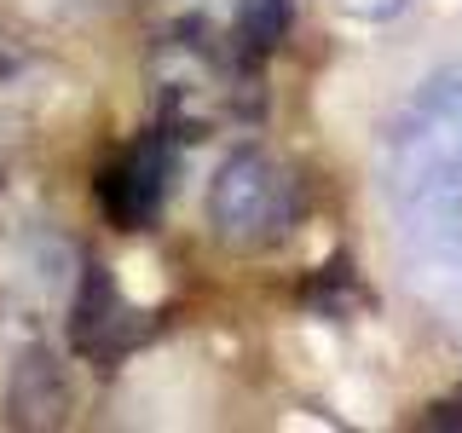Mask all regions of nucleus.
I'll use <instances>...</instances> for the list:
<instances>
[{
    "instance_id": "8",
    "label": "nucleus",
    "mask_w": 462,
    "mask_h": 433,
    "mask_svg": "<svg viewBox=\"0 0 462 433\" xmlns=\"http://www.w3.org/2000/svg\"><path fill=\"white\" fill-rule=\"evenodd\" d=\"M6 410H12V422H23V428H58L69 416V382H64V370H58L47 353H29L23 364L12 370Z\"/></svg>"
},
{
    "instance_id": "10",
    "label": "nucleus",
    "mask_w": 462,
    "mask_h": 433,
    "mask_svg": "<svg viewBox=\"0 0 462 433\" xmlns=\"http://www.w3.org/2000/svg\"><path fill=\"white\" fill-rule=\"evenodd\" d=\"M346 18H365V23H382V18H399L411 0H336Z\"/></svg>"
},
{
    "instance_id": "1",
    "label": "nucleus",
    "mask_w": 462,
    "mask_h": 433,
    "mask_svg": "<svg viewBox=\"0 0 462 433\" xmlns=\"http://www.w3.org/2000/svg\"><path fill=\"white\" fill-rule=\"evenodd\" d=\"M144 93L156 127L180 144L214 139L254 115V58L208 23H180L144 58Z\"/></svg>"
},
{
    "instance_id": "11",
    "label": "nucleus",
    "mask_w": 462,
    "mask_h": 433,
    "mask_svg": "<svg viewBox=\"0 0 462 433\" xmlns=\"http://www.w3.org/2000/svg\"><path fill=\"white\" fill-rule=\"evenodd\" d=\"M23 12H35V18H47V23H69V18H81L93 0H18Z\"/></svg>"
},
{
    "instance_id": "12",
    "label": "nucleus",
    "mask_w": 462,
    "mask_h": 433,
    "mask_svg": "<svg viewBox=\"0 0 462 433\" xmlns=\"http://www.w3.org/2000/svg\"><path fill=\"white\" fill-rule=\"evenodd\" d=\"M422 428H462V399L457 404H433V410L422 416Z\"/></svg>"
},
{
    "instance_id": "9",
    "label": "nucleus",
    "mask_w": 462,
    "mask_h": 433,
    "mask_svg": "<svg viewBox=\"0 0 462 433\" xmlns=\"http://www.w3.org/2000/svg\"><path fill=\"white\" fill-rule=\"evenodd\" d=\"M289 23H295V0H237L231 41L260 64V58L278 52V41H289Z\"/></svg>"
},
{
    "instance_id": "3",
    "label": "nucleus",
    "mask_w": 462,
    "mask_h": 433,
    "mask_svg": "<svg viewBox=\"0 0 462 433\" xmlns=\"http://www.w3.org/2000/svg\"><path fill=\"white\" fill-rule=\"evenodd\" d=\"M307 220V180L266 144L231 151L208 180V226L231 254H260L289 243Z\"/></svg>"
},
{
    "instance_id": "2",
    "label": "nucleus",
    "mask_w": 462,
    "mask_h": 433,
    "mask_svg": "<svg viewBox=\"0 0 462 433\" xmlns=\"http://www.w3.org/2000/svg\"><path fill=\"white\" fill-rule=\"evenodd\" d=\"M382 191L393 202V214L462 191V64L433 69L387 122Z\"/></svg>"
},
{
    "instance_id": "4",
    "label": "nucleus",
    "mask_w": 462,
    "mask_h": 433,
    "mask_svg": "<svg viewBox=\"0 0 462 433\" xmlns=\"http://www.w3.org/2000/svg\"><path fill=\"white\" fill-rule=\"evenodd\" d=\"M404 237V283L422 312L462 341V191L399 208Z\"/></svg>"
},
{
    "instance_id": "7",
    "label": "nucleus",
    "mask_w": 462,
    "mask_h": 433,
    "mask_svg": "<svg viewBox=\"0 0 462 433\" xmlns=\"http://www.w3.org/2000/svg\"><path fill=\"white\" fill-rule=\"evenodd\" d=\"M64 98V69L41 47L0 29V139L23 134Z\"/></svg>"
},
{
    "instance_id": "6",
    "label": "nucleus",
    "mask_w": 462,
    "mask_h": 433,
    "mask_svg": "<svg viewBox=\"0 0 462 433\" xmlns=\"http://www.w3.org/2000/svg\"><path fill=\"white\" fill-rule=\"evenodd\" d=\"M151 336V318L122 295V283L105 266H81V289L69 300V341L93 364H122L134 346Z\"/></svg>"
},
{
    "instance_id": "5",
    "label": "nucleus",
    "mask_w": 462,
    "mask_h": 433,
    "mask_svg": "<svg viewBox=\"0 0 462 433\" xmlns=\"http://www.w3.org/2000/svg\"><path fill=\"white\" fill-rule=\"evenodd\" d=\"M173 173H180V139L151 122L134 144H122V151L98 168L93 197H98V208H105V220L116 231H151L168 208Z\"/></svg>"
}]
</instances>
